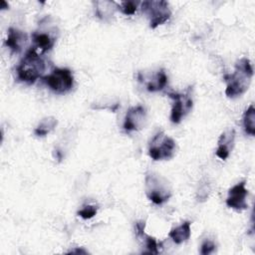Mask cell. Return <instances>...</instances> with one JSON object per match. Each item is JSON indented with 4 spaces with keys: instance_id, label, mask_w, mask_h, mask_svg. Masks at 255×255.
Listing matches in <instances>:
<instances>
[{
    "instance_id": "cell-5",
    "label": "cell",
    "mask_w": 255,
    "mask_h": 255,
    "mask_svg": "<svg viewBox=\"0 0 255 255\" xmlns=\"http://www.w3.org/2000/svg\"><path fill=\"white\" fill-rule=\"evenodd\" d=\"M141 11L149 19V27L155 29L165 23L171 16L168 2L164 0H149L140 3Z\"/></svg>"
},
{
    "instance_id": "cell-11",
    "label": "cell",
    "mask_w": 255,
    "mask_h": 255,
    "mask_svg": "<svg viewBox=\"0 0 255 255\" xmlns=\"http://www.w3.org/2000/svg\"><path fill=\"white\" fill-rule=\"evenodd\" d=\"M137 79L141 82L148 92L154 93L163 90L167 85V75L163 69H160L151 74L138 73Z\"/></svg>"
},
{
    "instance_id": "cell-14",
    "label": "cell",
    "mask_w": 255,
    "mask_h": 255,
    "mask_svg": "<svg viewBox=\"0 0 255 255\" xmlns=\"http://www.w3.org/2000/svg\"><path fill=\"white\" fill-rule=\"evenodd\" d=\"M191 235V222L184 221L179 226L171 229L168 233V237L175 243L181 244L189 239Z\"/></svg>"
},
{
    "instance_id": "cell-17",
    "label": "cell",
    "mask_w": 255,
    "mask_h": 255,
    "mask_svg": "<svg viewBox=\"0 0 255 255\" xmlns=\"http://www.w3.org/2000/svg\"><path fill=\"white\" fill-rule=\"evenodd\" d=\"M243 127L249 135H255V108L251 104L243 115Z\"/></svg>"
},
{
    "instance_id": "cell-18",
    "label": "cell",
    "mask_w": 255,
    "mask_h": 255,
    "mask_svg": "<svg viewBox=\"0 0 255 255\" xmlns=\"http://www.w3.org/2000/svg\"><path fill=\"white\" fill-rule=\"evenodd\" d=\"M137 238L143 242V245L145 248L143 253H149V254H158L159 253V248H158L159 245L154 237L143 233L140 236H138Z\"/></svg>"
},
{
    "instance_id": "cell-12",
    "label": "cell",
    "mask_w": 255,
    "mask_h": 255,
    "mask_svg": "<svg viewBox=\"0 0 255 255\" xmlns=\"http://www.w3.org/2000/svg\"><path fill=\"white\" fill-rule=\"evenodd\" d=\"M28 36L25 32L20 29L10 27L8 29L7 38L5 40V45L10 49L12 53H20L24 47L27 45Z\"/></svg>"
},
{
    "instance_id": "cell-19",
    "label": "cell",
    "mask_w": 255,
    "mask_h": 255,
    "mask_svg": "<svg viewBox=\"0 0 255 255\" xmlns=\"http://www.w3.org/2000/svg\"><path fill=\"white\" fill-rule=\"evenodd\" d=\"M138 4H140L138 1H122L119 4V9L125 15H133L137 9Z\"/></svg>"
},
{
    "instance_id": "cell-13",
    "label": "cell",
    "mask_w": 255,
    "mask_h": 255,
    "mask_svg": "<svg viewBox=\"0 0 255 255\" xmlns=\"http://www.w3.org/2000/svg\"><path fill=\"white\" fill-rule=\"evenodd\" d=\"M234 139H235V130L233 128H230L228 130H225L222 132L218 138V146L216 149V155L220 159H226L230 151L233 148L234 145Z\"/></svg>"
},
{
    "instance_id": "cell-9",
    "label": "cell",
    "mask_w": 255,
    "mask_h": 255,
    "mask_svg": "<svg viewBox=\"0 0 255 255\" xmlns=\"http://www.w3.org/2000/svg\"><path fill=\"white\" fill-rule=\"evenodd\" d=\"M146 123V110L143 106L138 105L128 110L123 128L127 132L140 130Z\"/></svg>"
},
{
    "instance_id": "cell-4",
    "label": "cell",
    "mask_w": 255,
    "mask_h": 255,
    "mask_svg": "<svg viewBox=\"0 0 255 255\" xmlns=\"http://www.w3.org/2000/svg\"><path fill=\"white\" fill-rule=\"evenodd\" d=\"M175 149V141L162 130H158L149 141L148 154L153 160L169 159L173 157Z\"/></svg>"
},
{
    "instance_id": "cell-1",
    "label": "cell",
    "mask_w": 255,
    "mask_h": 255,
    "mask_svg": "<svg viewBox=\"0 0 255 255\" xmlns=\"http://www.w3.org/2000/svg\"><path fill=\"white\" fill-rule=\"evenodd\" d=\"M253 74L250 60L247 58L239 59L235 64L234 72L225 76V95L228 98H236L243 95L250 86Z\"/></svg>"
},
{
    "instance_id": "cell-10",
    "label": "cell",
    "mask_w": 255,
    "mask_h": 255,
    "mask_svg": "<svg viewBox=\"0 0 255 255\" xmlns=\"http://www.w3.org/2000/svg\"><path fill=\"white\" fill-rule=\"evenodd\" d=\"M246 181L242 180L232 186L228 190V196L226 198V205L237 211H241L247 208L246 197L248 195V189H246Z\"/></svg>"
},
{
    "instance_id": "cell-21",
    "label": "cell",
    "mask_w": 255,
    "mask_h": 255,
    "mask_svg": "<svg viewBox=\"0 0 255 255\" xmlns=\"http://www.w3.org/2000/svg\"><path fill=\"white\" fill-rule=\"evenodd\" d=\"M216 245L215 243L210 240V239H206L202 242L201 247H200V254L202 255H208L210 253H213L215 251Z\"/></svg>"
},
{
    "instance_id": "cell-3",
    "label": "cell",
    "mask_w": 255,
    "mask_h": 255,
    "mask_svg": "<svg viewBox=\"0 0 255 255\" xmlns=\"http://www.w3.org/2000/svg\"><path fill=\"white\" fill-rule=\"evenodd\" d=\"M144 190L147 198L157 205L166 202L172 195L171 184L167 178L153 171L145 174Z\"/></svg>"
},
{
    "instance_id": "cell-2",
    "label": "cell",
    "mask_w": 255,
    "mask_h": 255,
    "mask_svg": "<svg viewBox=\"0 0 255 255\" xmlns=\"http://www.w3.org/2000/svg\"><path fill=\"white\" fill-rule=\"evenodd\" d=\"M46 70L42 55L34 48H30L16 67V77L19 82L33 85L37 80L43 78Z\"/></svg>"
},
{
    "instance_id": "cell-22",
    "label": "cell",
    "mask_w": 255,
    "mask_h": 255,
    "mask_svg": "<svg viewBox=\"0 0 255 255\" xmlns=\"http://www.w3.org/2000/svg\"><path fill=\"white\" fill-rule=\"evenodd\" d=\"M144 227H145V222L140 220V221H137L134 225V231H135V235L136 237L140 236L141 234L144 233Z\"/></svg>"
},
{
    "instance_id": "cell-7",
    "label": "cell",
    "mask_w": 255,
    "mask_h": 255,
    "mask_svg": "<svg viewBox=\"0 0 255 255\" xmlns=\"http://www.w3.org/2000/svg\"><path fill=\"white\" fill-rule=\"evenodd\" d=\"M192 88L188 87L182 93H169L168 96L172 99L173 104L170 112V122L173 124H179L181 120L190 113L193 106L192 101Z\"/></svg>"
},
{
    "instance_id": "cell-6",
    "label": "cell",
    "mask_w": 255,
    "mask_h": 255,
    "mask_svg": "<svg viewBox=\"0 0 255 255\" xmlns=\"http://www.w3.org/2000/svg\"><path fill=\"white\" fill-rule=\"evenodd\" d=\"M42 80L51 91L58 95L66 94L74 87V76L67 68H56Z\"/></svg>"
},
{
    "instance_id": "cell-8",
    "label": "cell",
    "mask_w": 255,
    "mask_h": 255,
    "mask_svg": "<svg viewBox=\"0 0 255 255\" xmlns=\"http://www.w3.org/2000/svg\"><path fill=\"white\" fill-rule=\"evenodd\" d=\"M57 40L56 29L55 28H40L32 33V41L34 43V48L39 54L50 51Z\"/></svg>"
},
{
    "instance_id": "cell-23",
    "label": "cell",
    "mask_w": 255,
    "mask_h": 255,
    "mask_svg": "<svg viewBox=\"0 0 255 255\" xmlns=\"http://www.w3.org/2000/svg\"><path fill=\"white\" fill-rule=\"evenodd\" d=\"M68 253H72V254H73V253H78V254H79V253H85V254H86V253H88V251H86V250H84V249H79V248H78V249L71 250V251H69Z\"/></svg>"
},
{
    "instance_id": "cell-15",
    "label": "cell",
    "mask_w": 255,
    "mask_h": 255,
    "mask_svg": "<svg viewBox=\"0 0 255 255\" xmlns=\"http://www.w3.org/2000/svg\"><path fill=\"white\" fill-rule=\"evenodd\" d=\"M95 4V12L96 15L103 19L107 20L108 18L112 17L114 15V12L116 10V4L112 1H96Z\"/></svg>"
},
{
    "instance_id": "cell-16",
    "label": "cell",
    "mask_w": 255,
    "mask_h": 255,
    "mask_svg": "<svg viewBox=\"0 0 255 255\" xmlns=\"http://www.w3.org/2000/svg\"><path fill=\"white\" fill-rule=\"evenodd\" d=\"M57 124H58V121L55 117H46L42 119V121L35 128L34 133L37 136H46L49 132H51L56 128Z\"/></svg>"
},
{
    "instance_id": "cell-20",
    "label": "cell",
    "mask_w": 255,
    "mask_h": 255,
    "mask_svg": "<svg viewBox=\"0 0 255 255\" xmlns=\"http://www.w3.org/2000/svg\"><path fill=\"white\" fill-rule=\"evenodd\" d=\"M98 207L96 205H86L81 210L77 212V214L83 219H90L97 214Z\"/></svg>"
}]
</instances>
